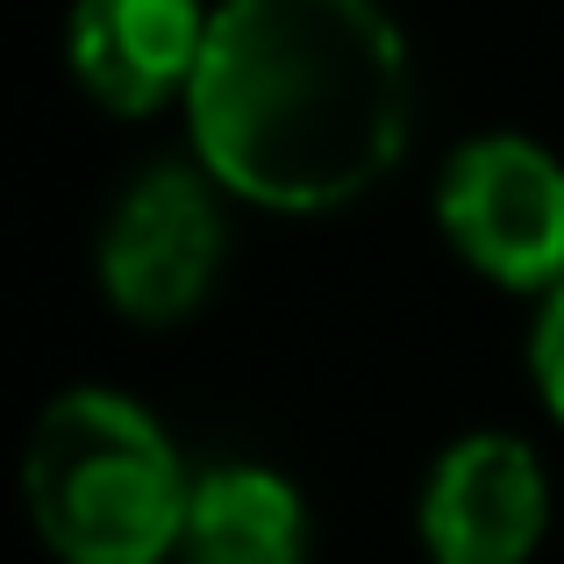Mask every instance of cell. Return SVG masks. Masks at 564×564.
<instances>
[{
    "mask_svg": "<svg viewBox=\"0 0 564 564\" xmlns=\"http://www.w3.org/2000/svg\"><path fill=\"white\" fill-rule=\"evenodd\" d=\"M436 221L471 272L508 293L564 286V165L529 137H479L443 165Z\"/></svg>",
    "mask_w": 564,
    "mask_h": 564,
    "instance_id": "obj_3",
    "label": "cell"
},
{
    "mask_svg": "<svg viewBox=\"0 0 564 564\" xmlns=\"http://www.w3.org/2000/svg\"><path fill=\"white\" fill-rule=\"evenodd\" d=\"M221 207L215 186L186 165H158L115 200L100 229V293L143 329L186 322L221 272Z\"/></svg>",
    "mask_w": 564,
    "mask_h": 564,
    "instance_id": "obj_4",
    "label": "cell"
},
{
    "mask_svg": "<svg viewBox=\"0 0 564 564\" xmlns=\"http://www.w3.org/2000/svg\"><path fill=\"white\" fill-rule=\"evenodd\" d=\"M207 180L279 215H322L408 143V43L379 0H221L186 86Z\"/></svg>",
    "mask_w": 564,
    "mask_h": 564,
    "instance_id": "obj_1",
    "label": "cell"
},
{
    "mask_svg": "<svg viewBox=\"0 0 564 564\" xmlns=\"http://www.w3.org/2000/svg\"><path fill=\"white\" fill-rule=\"evenodd\" d=\"M200 0H72L65 51L79 86L115 115H151L193 86L207 43Z\"/></svg>",
    "mask_w": 564,
    "mask_h": 564,
    "instance_id": "obj_6",
    "label": "cell"
},
{
    "mask_svg": "<svg viewBox=\"0 0 564 564\" xmlns=\"http://www.w3.org/2000/svg\"><path fill=\"white\" fill-rule=\"evenodd\" d=\"M529 372H536V393L543 408L564 422V286L543 293V315H536V336H529Z\"/></svg>",
    "mask_w": 564,
    "mask_h": 564,
    "instance_id": "obj_8",
    "label": "cell"
},
{
    "mask_svg": "<svg viewBox=\"0 0 564 564\" xmlns=\"http://www.w3.org/2000/svg\"><path fill=\"white\" fill-rule=\"evenodd\" d=\"M543 522H551L543 465L500 429L451 443L422 486V543L436 564H529Z\"/></svg>",
    "mask_w": 564,
    "mask_h": 564,
    "instance_id": "obj_5",
    "label": "cell"
},
{
    "mask_svg": "<svg viewBox=\"0 0 564 564\" xmlns=\"http://www.w3.org/2000/svg\"><path fill=\"white\" fill-rule=\"evenodd\" d=\"M29 522L65 564H165L180 551L193 479L165 429L122 393H57L22 457Z\"/></svg>",
    "mask_w": 564,
    "mask_h": 564,
    "instance_id": "obj_2",
    "label": "cell"
},
{
    "mask_svg": "<svg viewBox=\"0 0 564 564\" xmlns=\"http://www.w3.org/2000/svg\"><path fill=\"white\" fill-rule=\"evenodd\" d=\"M301 557H307V514L279 471L221 465L193 479L180 564H301Z\"/></svg>",
    "mask_w": 564,
    "mask_h": 564,
    "instance_id": "obj_7",
    "label": "cell"
}]
</instances>
